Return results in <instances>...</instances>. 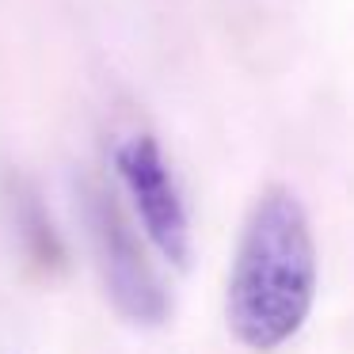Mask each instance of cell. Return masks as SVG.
Masks as SVG:
<instances>
[{"label":"cell","mask_w":354,"mask_h":354,"mask_svg":"<svg viewBox=\"0 0 354 354\" xmlns=\"http://www.w3.org/2000/svg\"><path fill=\"white\" fill-rule=\"evenodd\" d=\"M115 171L133 202L145 236L176 267L191 263V217L187 202L171 176L164 149L153 133H130L115 145Z\"/></svg>","instance_id":"cell-3"},{"label":"cell","mask_w":354,"mask_h":354,"mask_svg":"<svg viewBox=\"0 0 354 354\" xmlns=\"http://www.w3.org/2000/svg\"><path fill=\"white\" fill-rule=\"evenodd\" d=\"M88 229H92V248H95V267H100L103 290L111 305L126 316L130 324H164L168 316V293L156 278L153 263L145 259V248L133 236L126 214L107 191L92 187L84 198Z\"/></svg>","instance_id":"cell-2"},{"label":"cell","mask_w":354,"mask_h":354,"mask_svg":"<svg viewBox=\"0 0 354 354\" xmlns=\"http://www.w3.org/2000/svg\"><path fill=\"white\" fill-rule=\"evenodd\" d=\"M316 240L308 214L290 187H267L248 209L232 255L225 320L236 343L255 354L286 346L313 313Z\"/></svg>","instance_id":"cell-1"}]
</instances>
